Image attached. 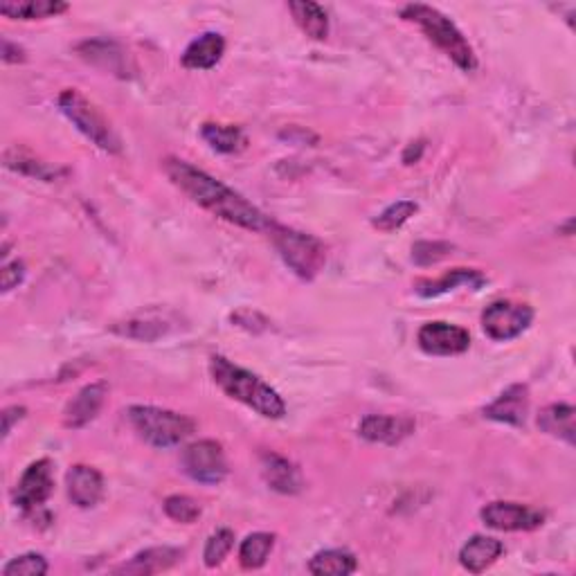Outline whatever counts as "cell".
I'll return each mask as SVG.
<instances>
[{"mask_svg":"<svg viewBox=\"0 0 576 576\" xmlns=\"http://www.w3.org/2000/svg\"><path fill=\"white\" fill-rule=\"evenodd\" d=\"M529 412V390L527 385L516 383L504 390L498 399L484 408V417L498 423H507V426L522 428L527 421Z\"/></svg>","mask_w":576,"mask_h":576,"instance_id":"cell-16","label":"cell"},{"mask_svg":"<svg viewBox=\"0 0 576 576\" xmlns=\"http://www.w3.org/2000/svg\"><path fill=\"white\" fill-rule=\"evenodd\" d=\"M106 394L108 387L102 381L81 387V390L68 401L66 410H63V426L70 430L88 426V423L97 417L99 410H102Z\"/></svg>","mask_w":576,"mask_h":576,"instance_id":"cell-13","label":"cell"},{"mask_svg":"<svg viewBox=\"0 0 576 576\" xmlns=\"http://www.w3.org/2000/svg\"><path fill=\"white\" fill-rule=\"evenodd\" d=\"M77 52L79 57L93 63V66L108 70L111 75L117 77H131V61H129V54L126 50H122L120 45L113 43V41H102V39H93V41H84L77 45Z\"/></svg>","mask_w":576,"mask_h":576,"instance_id":"cell-15","label":"cell"},{"mask_svg":"<svg viewBox=\"0 0 576 576\" xmlns=\"http://www.w3.org/2000/svg\"><path fill=\"white\" fill-rule=\"evenodd\" d=\"M486 527L495 531H531L543 525L545 516L518 502H491L480 511Z\"/></svg>","mask_w":576,"mask_h":576,"instance_id":"cell-11","label":"cell"},{"mask_svg":"<svg viewBox=\"0 0 576 576\" xmlns=\"http://www.w3.org/2000/svg\"><path fill=\"white\" fill-rule=\"evenodd\" d=\"M68 498L79 509H90L104 498V477L93 466L75 464L66 475Z\"/></svg>","mask_w":576,"mask_h":576,"instance_id":"cell-14","label":"cell"},{"mask_svg":"<svg viewBox=\"0 0 576 576\" xmlns=\"http://www.w3.org/2000/svg\"><path fill=\"white\" fill-rule=\"evenodd\" d=\"M234 547V531L232 529H216L214 534L207 538L205 549H203V561L207 567H219L225 556L230 554V549Z\"/></svg>","mask_w":576,"mask_h":576,"instance_id":"cell-31","label":"cell"},{"mask_svg":"<svg viewBox=\"0 0 576 576\" xmlns=\"http://www.w3.org/2000/svg\"><path fill=\"white\" fill-rule=\"evenodd\" d=\"M486 284V277L475 268H455L448 270L446 275H441L439 279H419L414 284V291L421 297H439L446 295L450 291H457L459 286H468L473 291H480V288Z\"/></svg>","mask_w":576,"mask_h":576,"instance_id":"cell-17","label":"cell"},{"mask_svg":"<svg viewBox=\"0 0 576 576\" xmlns=\"http://www.w3.org/2000/svg\"><path fill=\"white\" fill-rule=\"evenodd\" d=\"M201 135H203V140L219 153H239L246 149V144H248L246 133L234 124L207 122L201 126Z\"/></svg>","mask_w":576,"mask_h":576,"instance_id":"cell-26","label":"cell"},{"mask_svg":"<svg viewBox=\"0 0 576 576\" xmlns=\"http://www.w3.org/2000/svg\"><path fill=\"white\" fill-rule=\"evenodd\" d=\"M534 322V309L529 304L500 300L486 306L482 313V329L486 336L498 342H507L522 336Z\"/></svg>","mask_w":576,"mask_h":576,"instance_id":"cell-8","label":"cell"},{"mask_svg":"<svg viewBox=\"0 0 576 576\" xmlns=\"http://www.w3.org/2000/svg\"><path fill=\"white\" fill-rule=\"evenodd\" d=\"M417 342L430 356H457L471 347V333L450 322H426L417 333Z\"/></svg>","mask_w":576,"mask_h":576,"instance_id":"cell-10","label":"cell"},{"mask_svg":"<svg viewBox=\"0 0 576 576\" xmlns=\"http://www.w3.org/2000/svg\"><path fill=\"white\" fill-rule=\"evenodd\" d=\"M183 471L198 484H221L228 477V462L219 441L201 439L189 444L180 455Z\"/></svg>","mask_w":576,"mask_h":576,"instance_id":"cell-7","label":"cell"},{"mask_svg":"<svg viewBox=\"0 0 576 576\" xmlns=\"http://www.w3.org/2000/svg\"><path fill=\"white\" fill-rule=\"evenodd\" d=\"M261 475L270 489L284 495H295L302 491V475L295 464L277 453L261 455Z\"/></svg>","mask_w":576,"mask_h":576,"instance_id":"cell-18","label":"cell"},{"mask_svg":"<svg viewBox=\"0 0 576 576\" xmlns=\"http://www.w3.org/2000/svg\"><path fill=\"white\" fill-rule=\"evenodd\" d=\"M162 509H165L171 520L180 522V525H192L203 513L201 504L194 498H189V495H169L165 504H162Z\"/></svg>","mask_w":576,"mask_h":576,"instance_id":"cell-30","label":"cell"},{"mask_svg":"<svg viewBox=\"0 0 576 576\" xmlns=\"http://www.w3.org/2000/svg\"><path fill=\"white\" fill-rule=\"evenodd\" d=\"M414 419L410 417H396V414H367V417L360 421L358 435L363 437L369 444H385V446H396L401 444L405 437H410L414 432Z\"/></svg>","mask_w":576,"mask_h":576,"instance_id":"cell-12","label":"cell"},{"mask_svg":"<svg viewBox=\"0 0 576 576\" xmlns=\"http://www.w3.org/2000/svg\"><path fill=\"white\" fill-rule=\"evenodd\" d=\"M183 549L178 547H149L144 552L135 554L129 563H124L122 567H117L115 572L120 574H138V576H149L165 572L169 567H174L180 558H183Z\"/></svg>","mask_w":576,"mask_h":576,"instance_id":"cell-19","label":"cell"},{"mask_svg":"<svg viewBox=\"0 0 576 576\" xmlns=\"http://www.w3.org/2000/svg\"><path fill=\"white\" fill-rule=\"evenodd\" d=\"M5 165L14 171H21L25 176H32V178H39V180H54L57 178L59 171L50 167L48 162H41L36 160L30 153L21 151L18 147H12L5 153Z\"/></svg>","mask_w":576,"mask_h":576,"instance_id":"cell-28","label":"cell"},{"mask_svg":"<svg viewBox=\"0 0 576 576\" xmlns=\"http://www.w3.org/2000/svg\"><path fill=\"white\" fill-rule=\"evenodd\" d=\"M273 547L275 534H268V531H255V534L246 536L239 547V563L243 570H259V567H264Z\"/></svg>","mask_w":576,"mask_h":576,"instance_id":"cell-27","label":"cell"},{"mask_svg":"<svg viewBox=\"0 0 576 576\" xmlns=\"http://www.w3.org/2000/svg\"><path fill=\"white\" fill-rule=\"evenodd\" d=\"M268 232L279 257H282L284 264L291 268L297 277L313 279L320 273L324 261H327V250H324V243L320 239H315L313 234L286 228V225L279 223H273V228Z\"/></svg>","mask_w":576,"mask_h":576,"instance_id":"cell-5","label":"cell"},{"mask_svg":"<svg viewBox=\"0 0 576 576\" xmlns=\"http://www.w3.org/2000/svg\"><path fill=\"white\" fill-rule=\"evenodd\" d=\"M59 108L61 113L68 117V120L77 126L79 133H84L86 138L106 153H120V140L113 133L111 124H108L106 117L99 113V108L88 102V99L79 93L75 88L63 90L59 95Z\"/></svg>","mask_w":576,"mask_h":576,"instance_id":"cell-6","label":"cell"},{"mask_svg":"<svg viewBox=\"0 0 576 576\" xmlns=\"http://www.w3.org/2000/svg\"><path fill=\"white\" fill-rule=\"evenodd\" d=\"M162 165H165V174L169 176L171 183L192 198L196 205H201L203 210L250 232H268L273 228L275 221H270L259 207L246 201V198L239 192H234L228 185H223L221 180L205 174L203 169L178 158H167Z\"/></svg>","mask_w":576,"mask_h":576,"instance_id":"cell-1","label":"cell"},{"mask_svg":"<svg viewBox=\"0 0 576 576\" xmlns=\"http://www.w3.org/2000/svg\"><path fill=\"white\" fill-rule=\"evenodd\" d=\"M48 561L41 554H21L3 567V576H43L48 574Z\"/></svg>","mask_w":576,"mask_h":576,"instance_id":"cell-33","label":"cell"},{"mask_svg":"<svg viewBox=\"0 0 576 576\" xmlns=\"http://www.w3.org/2000/svg\"><path fill=\"white\" fill-rule=\"evenodd\" d=\"M504 554V545L498 538L491 536H473L468 543L459 549V563L464 570L480 574L486 567H491Z\"/></svg>","mask_w":576,"mask_h":576,"instance_id":"cell-21","label":"cell"},{"mask_svg":"<svg viewBox=\"0 0 576 576\" xmlns=\"http://www.w3.org/2000/svg\"><path fill=\"white\" fill-rule=\"evenodd\" d=\"M212 381L230 396V399L248 405L250 410L266 419H282L286 414V403L266 381H261L257 374L248 372L239 365L230 363L223 356H212L210 360Z\"/></svg>","mask_w":576,"mask_h":576,"instance_id":"cell-2","label":"cell"},{"mask_svg":"<svg viewBox=\"0 0 576 576\" xmlns=\"http://www.w3.org/2000/svg\"><path fill=\"white\" fill-rule=\"evenodd\" d=\"M401 18L421 27V32L455 63L459 70L473 72L477 68V57L473 45L459 32V27L450 21L446 14L430 5H405L401 9Z\"/></svg>","mask_w":576,"mask_h":576,"instance_id":"cell-3","label":"cell"},{"mask_svg":"<svg viewBox=\"0 0 576 576\" xmlns=\"http://www.w3.org/2000/svg\"><path fill=\"white\" fill-rule=\"evenodd\" d=\"M25 279V264L23 261H12V264H5L0 270V286H3V293H9L12 288H16Z\"/></svg>","mask_w":576,"mask_h":576,"instance_id":"cell-35","label":"cell"},{"mask_svg":"<svg viewBox=\"0 0 576 576\" xmlns=\"http://www.w3.org/2000/svg\"><path fill=\"white\" fill-rule=\"evenodd\" d=\"M417 212H419V205L414 201H396L376 216L374 228L381 232H396V230H401Z\"/></svg>","mask_w":576,"mask_h":576,"instance_id":"cell-29","label":"cell"},{"mask_svg":"<svg viewBox=\"0 0 576 576\" xmlns=\"http://www.w3.org/2000/svg\"><path fill=\"white\" fill-rule=\"evenodd\" d=\"M129 417L133 430L156 448L178 446L194 432V421L185 414L156 408V405H131Z\"/></svg>","mask_w":576,"mask_h":576,"instance_id":"cell-4","label":"cell"},{"mask_svg":"<svg viewBox=\"0 0 576 576\" xmlns=\"http://www.w3.org/2000/svg\"><path fill=\"white\" fill-rule=\"evenodd\" d=\"M358 567L356 556L347 549H322L309 561V572L315 576H347Z\"/></svg>","mask_w":576,"mask_h":576,"instance_id":"cell-25","label":"cell"},{"mask_svg":"<svg viewBox=\"0 0 576 576\" xmlns=\"http://www.w3.org/2000/svg\"><path fill=\"white\" fill-rule=\"evenodd\" d=\"M54 491V473L50 459H36L25 468L14 489V504L23 511L41 509Z\"/></svg>","mask_w":576,"mask_h":576,"instance_id":"cell-9","label":"cell"},{"mask_svg":"<svg viewBox=\"0 0 576 576\" xmlns=\"http://www.w3.org/2000/svg\"><path fill=\"white\" fill-rule=\"evenodd\" d=\"M423 149H426V144H423V142H412L410 147L403 151V162H405V165H414V162H419Z\"/></svg>","mask_w":576,"mask_h":576,"instance_id":"cell-38","label":"cell"},{"mask_svg":"<svg viewBox=\"0 0 576 576\" xmlns=\"http://www.w3.org/2000/svg\"><path fill=\"white\" fill-rule=\"evenodd\" d=\"M68 5L59 3V0H9V3L0 5V14L14 21H41V18L57 16L66 12Z\"/></svg>","mask_w":576,"mask_h":576,"instance_id":"cell-24","label":"cell"},{"mask_svg":"<svg viewBox=\"0 0 576 576\" xmlns=\"http://www.w3.org/2000/svg\"><path fill=\"white\" fill-rule=\"evenodd\" d=\"M25 408L23 405H9V408L3 410V439H7L9 435H12V428H14V423L18 421H23L25 419Z\"/></svg>","mask_w":576,"mask_h":576,"instance_id":"cell-36","label":"cell"},{"mask_svg":"<svg viewBox=\"0 0 576 576\" xmlns=\"http://www.w3.org/2000/svg\"><path fill=\"white\" fill-rule=\"evenodd\" d=\"M453 252V243L448 241H417L412 246V261L421 268L439 264L441 259H446Z\"/></svg>","mask_w":576,"mask_h":576,"instance_id":"cell-32","label":"cell"},{"mask_svg":"<svg viewBox=\"0 0 576 576\" xmlns=\"http://www.w3.org/2000/svg\"><path fill=\"white\" fill-rule=\"evenodd\" d=\"M538 428L545 435H552L574 444L576 439V426H574V408L570 403H552L547 408L540 410L538 414Z\"/></svg>","mask_w":576,"mask_h":576,"instance_id":"cell-22","label":"cell"},{"mask_svg":"<svg viewBox=\"0 0 576 576\" xmlns=\"http://www.w3.org/2000/svg\"><path fill=\"white\" fill-rule=\"evenodd\" d=\"M3 61L5 63H23L25 61V50L21 45H16L12 41H3Z\"/></svg>","mask_w":576,"mask_h":576,"instance_id":"cell-37","label":"cell"},{"mask_svg":"<svg viewBox=\"0 0 576 576\" xmlns=\"http://www.w3.org/2000/svg\"><path fill=\"white\" fill-rule=\"evenodd\" d=\"M288 9L295 18L300 30L313 41H324L329 34V16L324 7L318 3H309V0H300V3H288Z\"/></svg>","mask_w":576,"mask_h":576,"instance_id":"cell-23","label":"cell"},{"mask_svg":"<svg viewBox=\"0 0 576 576\" xmlns=\"http://www.w3.org/2000/svg\"><path fill=\"white\" fill-rule=\"evenodd\" d=\"M117 333H122V336H129V338H138V340H156L160 338L162 333H165V322L160 320H129L124 322V327H115Z\"/></svg>","mask_w":576,"mask_h":576,"instance_id":"cell-34","label":"cell"},{"mask_svg":"<svg viewBox=\"0 0 576 576\" xmlns=\"http://www.w3.org/2000/svg\"><path fill=\"white\" fill-rule=\"evenodd\" d=\"M225 52V39L219 32H205L187 45L183 52V66L189 70H212Z\"/></svg>","mask_w":576,"mask_h":576,"instance_id":"cell-20","label":"cell"}]
</instances>
